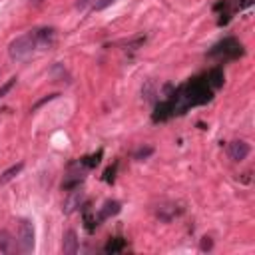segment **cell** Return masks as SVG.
Here are the masks:
<instances>
[{
  "instance_id": "obj_3",
  "label": "cell",
  "mask_w": 255,
  "mask_h": 255,
  "mask_svg": "<svg viewBox=\"0 0 255 255\" xmlns=\"http://www.w3.org/2000/svg\"><path fill=\"white\" fill-rule=\"evenodd\" d=\"M18 245L22 253H30L34 249V225L30 219H20L18 225Z\"/></svg>"
},
{
  "instance_id": "obj_25",
  "label": "cell",
  "mask_w": 255,
  "mask_h": 255,
  "mask_svg": "<svg viewBox=\"0 0 255 255\" xmlns=\"http://www.w3.org/2000/svg\"><path fill=\"white\" fill-rule=\"evenodd\" d=\"M88 4H94V0H78V2H76V8L82 10V8H86Z\"/></svg>"
},
{
  "instance_id": "obj_13",
  "label": "cell",
  "mask_w": 255,
  "mask_h": 255,
  "mask_svg": "<svg viewBox=\"0 0 255 255\" xmlns=\"http://www.w3.org/2000/svg\"><path fill=\"white\" fill-rule=\"evenodd\" d=\"M22 167H24V163H22V161H18L16 165H10V167L0 175V187H2V185H6L8 181H12V179L22 171Z\"/></svg>"
},
{
  "instance_id": "obj_9",
  "label": "cell",
  "mask_w": 255,
  "mask_h": 255,
  "mask_svg": "<svg viewBox=\"0 0 255 255\" xmlns=\"http://www.w3.org/2000/svg\"><path fill=\"white\" fill-rule=\"evenodd\" d=\"M84 179H86L84 171H72V173H68V175L64 177V181H62V189L72 191V189L80 187V185L84 183Z\"/></svg>"
},
{
  "instance_id": "obj_7",
  "label": "cell",
  "mask_w": 255,
  "mask_h": 255,
  "mask_svg": "<svg viewBox=\"0 0 255 255\" xmlns=\"http://www.w3.org/2000/svg\"><path fill=\"white\" fill-rule=\"evenodd\" d=\"M181 211H183V207H177L175 203H165V205H159V207L155 209V215H157L161 221H171V219L177 217Z\"/></svg>"
},
{
  "instance_id": "obj_15",
  "label": "cell",
  "mask_w": 255,
  "mask_h": 255,
  "mask_svg": "<svg viewBox=\"0 0 255 255\" xmlns=\"http://www.w3.org/2000/svg\"><path fill=\"white\" fill-rule=\"evenodd\" d=\"M12 249H14V237L8 231H0V251L12 253Z\"/></svg>"
},
{
  "instance_id": "obj_2",
  "label": "cell",
  "mask_w": 255,
  "mask_h": 255,
  "mask_svg": "<svg viewBox=\"0 0 255 255\" xmlns=\"http://www.w3.org/2000/svg\"><path fill=\"white\" fill-rule=\"evenodd\" d=\"M241 54H243V46L235 38H225L209 50V56H217L223 60H233V58H239Z\"/></svg>"
},
{
  "instance_id": "obj_23",
  "label": "cell",
  "mask_w": 255,
  "mask_h": 255,
  "mask_svg": "<svg viewBox=\"0 0 255 255\" xmlns=\"http://www.w3.org/2000/svg\"><path fill=\"white\" fill-rule=\"evenodd\" d=\"M58 96H60V94H50V96H46L44 100H40V102H36V104H34V108H32V112H34V110H38V108H40L42 104H46V102H50V100H54V98H58Z\"/></svg>"
},
{
  "instance_id": "obj_20",
  "label": "cell",
  "mask_w": 255,
  "mask_h": 255,
  "mask_svg": "<svg viewBox=\"0 0 255 255\" xmlns=\"http://www.w3.org/2000/svg\"><path fill=\"white\" fill-rule=\"evenodd\" d=\"M116 0H94V4H92V10H96V12H100V10H104V8H108L110 4H114Z\"/></svg>"
},
{
  "instance_id": "obj_11",
  "label": "cell",
  "mask_w": 255,
  "mask_h": 255,
  "mask_svg": "<svg viewBox=\"0 0 255 255\" xmlns=\"http://www.w3.org/2000/svg\"><path fill=\"white\" fill-rule=\"evenodd\" d=\"M169 116H173L171 104H169V100H163V102H159V104L155 106V112H153L151 120H153V122H163V120H167Z\"/></svg>"
},
{
  "instance_id": "obj_4",
  "label": "cell",
  "mask_w": 255,
  "mask_h": 255,
  "mask_svg": "<svg viewBox=\"0 0 255 255\" xmlns=\"http://www.w3.org/2000/svg\"><path fill=\"white\" fill-rule=\"evenodd\" d=\"M34 36H36L38 50H50L56 42V30L54 28H38V30H34Z\"/></svg>"
},
{
  "instance_id": "obj_1",
  "label": "cell",
  "mask_w": 255,
  "mask_h": 255,
  "mask_svg": "<svg viewBox=\"0 0 255 255\" xmlns=\"http://www.w3.org/2000/svg\"><path fill=\"white\" fill-rule=\"evenodd\" d=\"M36 50H38V46H36L34 30H30V32H26V34L18 36V38H16V40H12V42H10V46H8V54H10V58H12V60H16V62H22V60L30 58Z\"/></svg>"
},
{
  "instance_id": "obj_26",
  "label": "cell",
  "mask_w": 255,
  "mask_h": 255,
  "mask_svg": "<svg viewBox=\"0 0 255 255\" xmlns=\"http://www.w3.org/2000/svg\"><path fill=\"white\" fill-rule=\"evenodd\" d=\"M34 2H40V0H34Z\"/></svg>"
},
{
  "instance_id": "obj_19",
  "label": "cell",
  "mask_w": 255,
  "mask_h": 255,
  "mask_svg": "<svg viewBox=\"0 0 255 255\" xmlns=\"http://www.w3.org/2000/svg\"><path fill=\"white\" fill-rule=\"evenodd\" d=\"M153 153V147L151 145H145V147H139L135 153H133V157L135 159H145V157H149Z\"/></svg>"
},
{
  "instance_id": "obj_12",
  "label": "cell",
  "mask_w": 255,
  "mask_h": 255,
  "mask_svg": "<svg viewBox=\"0 0 255 255\" xmlns=\"http://www.w3.org/2000/svg\"><path fill=\"white\" fill-rule=\"evenodd\" d=\"M207 84H209V88L211 90H217V88H221L223 86V82H225V76H223V70L221 68H211L209 72H207Z\"/></svg>"
},
{
  "instance_id": "obj_8",
  "label": "cell",
  "mask_w": 255,
  "mask_h": 255,
  "mask_svg": "<svg viewBox=\"0 0 255 255\" xmlns=\"http://www.w3.org/2000/svg\"><path fill=\"white\" fill-rule=\"evenodd\" d=\"M62 251L66 255H76L78 253V235L74 229H68L64 233V239H62Z\"/></svg>"
},
{
  "instance_id": "obj_16",
  "label": "cell",
  "mask_w": 255,
  "mask_h": 255,
  "mask_svg": "<svg viewBox=\"0 0 255 255\" xmlns=\"http://www.w3.org/2000/svg\"><path fill=\"white\" fill-rule=\"evenodd\" d=\"M100 159H102V149H100L98 153H94V155H86V157H82L78 163H80L82 167H96V165L100 163Z\"/></svg>"
},
{
  "instance_id": "obj_6",
  "label": "cell",
  "mask_w": 255,
  "mask_h": 255,
  "mask_svg": "<svg viewBox=\"0 0 255 255\" xmlns=\"http://www.w3.org/2000/svg\"><path fill=\"white\" fill-rule=\"evenodd\" d=\"M82 201H84V191H80V187H76V189H72L70 195L64 199L62 211L68 215V213H72L74 209H78V207L82 205Z\"/></svg>"
},
{
  "instance_id": "obj_14",
  "label": "cell",
  "mask_w": 255,
  "mask_h": 255,
  "mask_svg": "<svg viewBox=\"0 0 255 255\" xmlns=\"http://www.w3.org/2000/svg\"><path fill=\"white\" fill-rule=\"evenodd\" d=\"M124 247H126V241L122 237H114L104 245V251L106 253H120V251H124Z\"/></svg>"
},
{
  "instance_id": "obj_21",
  "label": "cell",
  "mask_w": 255,
  "mask_h": 255,
  "mask_svg": "<svg viewBox=\"0 0 255 255\" xmlns=\"http://www.w3.org/2000/svg\"><path fill=\"white\" fill-rule=\"evenodd\" d=\"M116 169H118V163H114L112 167H108V169L104 171V181H106V183H112V181H114V175H116Z\"/></svg>"
},
{
  "instance_id": "obj_18",
  "label": "cell",
  "mask_w": 255,
  "mask_h": 255,
  "mask_svg": "<svg viewBox=\"0 0 255 255\" xmlns=\"http://www.w3.org/2000/svg\"><path fill=\"white\" fill-rule=\"evenodd\" d=\"M84 223H86V229L92 233V231L96 229V225H98V217L92 215L90 211H84Z\"/></svg>"
},
{
  "instance_id": "obj_24",
  "label": "cell",
  "mask_w": 255,
  "mask_h": 255,
  "mask_svg": "<svg viewBox=\"0 0 255 255\" xmlns=\"http://www.w3.org/2000/svg\"><path fill=\"white\" fill-rule=\"evenodd\" d=\"M199 247H201V251H209V249L213 247V241H211V237H203Z\"/></svg>"
},
{
  "instance_id": "obj_17",
  "label": "cell",
  "mask_w": 255,
  "mask_h": 255,
  "mask_svg": "<svg viewBox=\"0 0 255 255\" xmlns=\"http://www.w3.org/2000/svg\"><path fill=\"white\" fill-rule=\"evenodd\" d=\"M50 76H52V78H60V80H64V78H66V80H70V76H68V72L64 70V66H62V64H54V66H52V70H50Z\"/></svg>"
},
{
  "instance_id": "obj_5",
  "label": "cell",
  "mask_w": 255,
  "mask_h": 255,
  "mask_svg": "<svg viewBox=\"0 0 255 255\" xmlns=\"http://www.w3.org/2000/svg\"><path fill=\"white\" fill-rule=\"evenodd\" d=\"M227 155L233 159V161H243L247 155H249V143L243 141V139H235L227 145Z\"/></svg>"
},
{
  "instance_id": "obj_10",
  "label": "cell",
  "mask_w": 255,
  "mask_h": 255,
  "mask_svg": "<svg viewBox=\"0 0 255 255\" xmlns=\"http://www.w3.org/2000/svg\"><path fill=\"white\" fill-rule=\"evenodd\" d=\"M120 209H122L120 201H114V199L106 201V203L102 205L100 213H98V223H100V221H106V219H110L112 215H118V213H120Z\"/></svg>"
},
{
  "instance_id": "obj_22",
  "label": "cell",
  "mask_w": 255,
  "mask_h": 255,
  "mask_svg": "<svg viewBox=\"0 0 255 255\" xmlns=\"http://www.w3.org/2000/svg\"><path fill=\"white\" fill-rule=\"evenodd\" d=\"M14 84H16V78H10V80H8V82H6V84L0 88V98H4V96H6V94L12 90V86H14Z\"/></svg>"
}]
</instances>
